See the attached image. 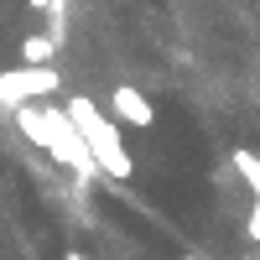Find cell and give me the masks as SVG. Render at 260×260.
Wrapping results in <instances>:
<instances>
[{
	"mask_svg": "<svg viewBox=\"0 0 260 260\" xmlns=\"http://www.w3.org/2000/svg\"><path fill=\"white\" fill-rule=\"evenodd\" d=\"M255 260H260V255H255Z\"/></svg>",
	"mask_w": 260,
	"mask_h": 260,
	"instance_id": "obj_10",
	"label": "cell"
},
{
	"mask_svg": "<svg viewBox=\"0 0 260 260\" xmlns=\"http://www.w3.org/2000/svg\"><path fill=\"white\" fill-rule=\"evenodd\" d=\"M182 260H198V255H182Z\"/></svg>",
	"mask_w": 260,
	"mask_h": 260,
	"instance_id": "obj_8",
	"label": "cell"
},
{
	"mask_svg": "<svg viewBox=\"0 0 260 260\" xmlns=\"http://www.w3.org/2000/svg\"><path fill=\"white\" fill-rule=\"evenodd\" d=\"M16 120H21V130H26V141H37L52 161H62L68 172H78V182H94L99 177V167L89 161V151H83L68 110H57V104H21Z\"/></svg>",
	"mask_w": 260,
	"mask_h": 260,
	"instance_id": "obj_1",
	"label": "cell"
},
{
	"mask_svg": "<svg viewBox=\"0 0 260 260\" xmlns=\"http://www.w3.org/2000/svg\"><path fill=\"white\" fill-rule=\"evenodd\" d=\"M234 172H240L250 187H260V156L255 151H234Z\"/></svg>",
	"mask_w": 260,
	"mask_h": 260,
	"instance_id": "obj_6",
	"label": "cell"
},
{
	"mask_svg": "<svg viewBox=\"0 0 260 260\" xmlns=\"http://www.w3.org/2000/svg\"><path fill=\"white\" fill-rule=\"evenodd\" d=\"M52 52H57V42L52 37H26V42H21V62H26V68H42V62H52Z\"/></svg>",
	"mask_w": 260,
	"mask_h": 260,
	"instance_id": "obj_5",
	"label": "cell"
},
{
	"mask_svg": "<svg viewBox=\"0 0 260 260\" xmlns=\"http://www.w3.org/2000/svg\"><path fill=\"white\" fill-rule=\"evenodd\" d=\"M52 89H57L52 62H42V68H11V73H0V110H21L31 99H47Z\"/></svg>",
	"mask_w": 260,
	"mask_h": 260,
	"instance_id": "obj_3",
	"label": "cell"
},
{
	"mask_svg": "<svg viewBox=\"0 0 260 260\" xmlns=\"http://www.w3.org/2000/svg\"><path fill=\"white\" fill-rule=\"evenodd\" d=\"M62 260H83V250H68V255H62Z\"/></svg>",
	"mask_w": 260,
	"mask_h": 260,
	"instance_id": "obj_7",
	"label": "cell"
},
{
	"mask_svg": "<svg viewBox=\"0 0 260 260\" xmlns=\"http://www.w3.org/2000/svg\"><path fill=\"white\" fill-rule=\"evenodd\" d=\"M110 110H115V120L136 125V130H146L151 120H156V110H151V99H146L141 89H130V83H120V89L110 94Z\"/></svg>",
	"mask_w": 260,
	"mask_h": 260,
	"instance_id": "obj_4",
	"label": "cell"
},
{
	"mask_svg": "<svg viewBox=\"0 0 260 260\" xmlns=\"http://www.w3.org/2000/svg\"><path fill=\"white\" fill-rule=\"evenodd\" d=\"M68 120H73V130H78L83 151H89V161L99 167V177L125 182V177H130V151H125V141H120L115 120L104 115L94 99H73V104H68Z\"/></svg>",
	"mask_w": 260,
	"mask_h": 260,
	"instance_id": "obj_2",
	"label": "cell"
},
{
	"mask_svg": "<svg viewBox=\"0 0 260 260\" xmlns=\"http://www.w3.org/2000/svg\"><path fill=\"white\" fill-rule=\"evenodd\" d=\"M250 260H255V255H250Z\"/></svg>",
	"mask_w": 260,
	"mask_h": 260,
	"instance_id": "obj_9",
	"label": "cell"
}]
</instances>
